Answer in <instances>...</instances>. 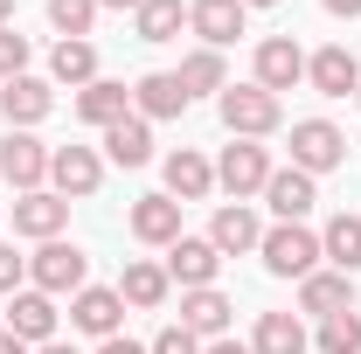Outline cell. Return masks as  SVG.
<instances>
[{
  "label": "cell",
  "instance_id": "1",
  "mask_svg": "<svg viewBox=\"0 0 361 354\" xmlns=\"http://www.w3.org/2000/svg\"><path fill=\"white\" fill-rule=\"evenodd\" d=\"M216 111H223L229 139H264V133L285 126V104H278L264 84H229L223 97H216Z\"/></svg>",
  "mask_w": 361,
  "mask_h": 354
},
{
  "label": "cell",
  "instance_id": "2",
  "mask_svg": "<svg viewBox=\"0 0 361 354\" xmlns=\"http://www.w3.org/2000/svg\"><path fill=\"white\" fill-rule=\"evenodd\" d=\"M28 285H35V292H49V299H63V292L77 299V292L90 285V257L77 250V243H63V236H49L42 250L28 257Z\"/></svg>",
  "mask_w": 361,
  "mask_h": 354
},
{
  "label": "cell",
  "instance_id": "3",
  "mask_svg": "<svg viewBox=\"0 0 361 354\" xmlns=\"http://www.w3.org/2000/svg\"><path fill=\"white\" fill-rule=\"evenodd\" d=\"M257 257H264L271 278H313L319 271V236L306 229V222H278V229H264Z\"/></svg>",
  "mask_w": 361,
  "mask_h": 354
},
{
  "label": "cell",
  "instance_id": "4",
  "mask_svg": "<svg viewBox=\"0 0 361 354\" xmlns=\"http://www.w3.org/2000/svg\"><path fill=\"white\" fill-rule=\"evenodd\" d=\"M341 160H348V133H341L334 118H299V126H292V167H299V174L319 181V174H334Z\"/></svg>",
  "mask_w": 361,
  "mask_h": 354
},
{
  "label": "cell",
  "instance_id": "5",
  "mask_svg": "<svg viewBox=\"0 0 361 354\" xmlns=\"http://www.w3.org/2000/svg\"><path fill=\"white\" fill-rule=\"evenodd\" d=\"M264 181H271V153L257 139H229L223 160H216V188L229 202H250V195H264Z\"/></svg>",
  "mask_w": 361,
  "mask_h": 354
},
{
  "label": "cell",
  "instance_id": "6",
  "mask_svg": "<svg viewBox=\"0 0 361 354\" xmlns=\"http://www.w3.org/2000/svg\"><path fill=\"white\" fill-rule=\"evenodd\" d=\"M49 188H56L63 202H90V195L104 188V160H97L90 146H56V153H49Z\"/></svg>",
  "mask_w": 361,
  "mask_h": 354
},
{
  "label": "cell",
  "instance_id": "7",
  "mask_svg": "<svg viewBox=\"0 0 361 354\" xmlns=\"http://www.w3.org/2000/svg\"><path fill=\"white\" fill-rule=\"evenodd\" d=\"M49 153H56V146H42L35 133H7L0 139V181H7L14 195H35L49 181Z\"/></svg>",
  "mask_w": 361,
  "mask_h": 354
},
{
  "label": "cell",
  "instance_id": "8",
  "mask_svg": "<svg viewBox=\"0 0 361 354\" xmlns=\"http://www.w3.org/2000/svg\"><path fill=\"white\" fill-rule=\"evenodd\" d=\"M216 271H223V250H216L209 236H188V229H180L174 243H167V278H174L180 292H202V285H216Z\"/></svg>",
  "mask_w": 361,
  "mask_h": 354
},
{
  "label": "cell",
  "instance_id": "9",
  "mask_svg": "<svg viewBox=\"0 0 361 354\" xmlns=\"http://www.w3.org/2000/svg\"><path fill=\"white\" fill-rule=\"evenodd\" d=\"M56 319H63L56 299L35 292V285H21V292L7 299V334H14V341H28V348H49V341H56Z\"/></svg>",
  "mask_w": 361,
  "mask_h": 354
},
{
  "label": "cell",
  "instance_id": "10",
  "mask_svg": "<svg viewBox=\"0 0 361 354\" xmlns=\"http://www.w3.org/2000/svg\"><path fill=\"white\" fill-rule=\"evenodd\" d=\"M118 319H126L118 285H84V292L70 299V326H77V334H90V341H111V334H118Z\"/></svg>",
  "mask_w": 361,
  "mask_h": 354
},
{
  "label": "cell",
  "instance_id": "11",
  "mask_svg": "<svg viewBox=\"0 0 361 354\" xmlns=\"http://www.w3.org/2000/svg\"><path fill=\"white\" fill-rule=\"evenodd\" d=\"M313 202H319V181H313V174H299V167H271L264 209H271L278 222H306V216H313Z\"/></svg>",
  "mask_w": 361,
  "mask_h": 354
},
{
  "label": "cell",
  "instance_id": "12",
  "mask_svg": "<svg viewBox=\"0 0 361 354\" xmlns=\"http://www.w3.org/2000/svg\"><path fill=\"white\" fill-rule=\"evenodd\" d=\"M243 21H250L243 0H188V28L202 35V49H229L243 35Z\"/></svg>",
  "mask_w": 361,
  "mask_h": 354
},
{
  "label": "cell",
  "instance_id": "13",
  "mask_svg": "<svg viewBox=\"0 0 361 354\" xmlns=\"http://www.w3.org/2000/svg\"><path fill=\"white\" fill-rule=\"evenodd\" d=\"M49 111H56V90H49L42 77H7V90H0V118H7L14 133L42 126Z\"/></svg>",
  "mask_w": 361,
  "mask_h": 354
},
{
  "label": "cell",
  "instance_id": "14",
  "mask_svg": "<svg viewBox=\"0 0 361 354\" xmlns=\"http://www.w3.org/2000/svg\"><path fill=\"white\" fill-rule=\"evenodd\" d=\"M63 222H70V202H63L56 188H35V195H21V202H14V236L49 243V236H63Z\"/></svg>",
  "mask_w": 361,
  "mask_h": 354
},
{
  "label": "cell",
  "instance_id": "15",
  "mask_svg": "<svg viewBox=\"0 0 361 354\" xmlns=\"http://www.w3.org/2000/svg\"><path fill=\"white\" fill-rule=\"evenodd\" d=\"M299 77H306V49L292 42V35H264L257 42V84L278 97V90H292Z\"/></svg>",
  "mask_w": 361,
  "mask_h": 354
},
{
  "label": "cell",
  "instance_id": "16",
  "mask_svg": "<svg viewBox=\"0 0 361 354\" xmlns=\"http://www.w3.org/2000/svg\"><path fill=\"white\" fill-rule=\"evenodd\" d=\"M209 243H216L223 257H243V250H257V243H264V222L250 216V202H223L216 222H209Z\"/></svg>",
  "mask_w": 361,
  "mask_h": 354
},
{
  "label": "cell",
  "instance_id": "17",
  "mask_svg": "<svg viewBox=\"0 0 361 354\" xmlns=\"http://www.w3.org/2000/svg\"><path fill=\"white\" fill-rule=\"evenodd\" d=\"M299 312H313V319L355 312V278H348V271H313V278H299Z\"/></svg>",
  "mask_w": 361,
  "mask_h": 354
},
{
  "label": "cell",
  "instance_id": "18",
  "mask_svg": "<svg viewBox=\"0 0 361 354\" xmlns=\"http://www.w3.org/2000/svg\"><path fill=\"white\" fill-rule=\"evenodd\" d=\"M306 84L319 90V97H348V90H361V63L355 49H319V56H306Z\"/></svg>",
  "mask_w": 361,
  "mask_h": 354
},
{
  "label": "cell",
  "instance_id": "19",
  "mask_svg": "<svg viewBox=\"0 0 361 354\" xmlns=\"http://www.w3.org/2000/svg\"><path fill=\"white\" fill-rule=\"evenodd\" d=\"M133 111L146 118V126H153V118H180V111H188L180 77H174V70H146V77L133 84Z\"/></svg>",
  "mask_w": 361,
  "mask_h": 354
},
{
  "label": "cell",
  "instance_id": "20",
  "mask_svg": "<svg viewBox=\"0 0 361 354\" xmlns=\"http://www.w3.org/2000/svg\"><path fill=\"white\" fill-rule=\"evenodd\" d=\"M229 299L216 292V285H202V292H180V326L195 334V341H223L229 334Z\"/></svg>",
  "mask_w": 361,
  "mask_h": 354
},
{
  "label": "cell",
  "instance_id": "21",
  "mask_svg": "<svg viewBox=\"0 0 361 354\" xmlns=\"http://www.w3.org/2000/svg\"><path fill=\"white\" fill-rule=\"evenodd\" d=\"M133 236L153 243V250H167V243L180 236V202L174 195H139L133 202Z\"/></svg>",
  "mask_w": 361,
  "mask_h": 354
},
{
  "label": "cell",
  "instance_id": "22",
  "mask_svg": "<svg viewBox=\"0 0 361 354\" xmlns=\"http://www.w3.org/2000/svg\"><path fill=\"white\" fill-rule=\"evenodd\" d=\"M209 188H216V160H202L195 146H180V153H167V195H174L180 209H188V202H202Z\"/></svg>",
  "mask_w": 361,
  "mask_h": 354
},
{
  "label": "cell",
  "instance_id": "23",
  "mask_svg": "<svg viewBox=\"0 0 361 354\" xmlns=\"http://www.w3.org/2000/svg\"><path fill=\"white\" fill-rule=\"evenodd\" d=\"M313 334L299 312H257V334H250V354H306Z\"/></svg>",
  "mask_w": 361,
  "mask_h": 354
},
{
  "label": "cell",
  "instance_id": "24",
  "mask_svg": "<svg viewBox=\"0 0 361 354\" xmlns=\"http://www.w3.org/2000/svg\"><path fill=\"white\" fill-rule=\"evenodd\" d=\"M104 160H111V167H146V160H153V126H146L139 111H126L118 126H104Z\"/></svg>",
  "mask_w": 361,
  "mask_h": 354
},
{
  "label": "cell",
  "instance_id": "25",
  "mask_svg": "<svg viewBox=\"0 0 361 354\" xmlns=\"http://www.w3.org/2000/svg\"><path fill=\"white\" fill-rule=\"evenodd\" d=\"M167 292H174V278H167V264H153V257H133L126 264V278H118V299L139 312H153V306H167Z\"/></svg>",
  "mask_w": 361,
  "mask_h": 354
},
{
  "label": "cell",
  "instance_id": "26",
  "mask_svg": "<svg viewBox=\"0 0 361 354\" xmlns=\"http://www.w3.org/2000/svg\"><path fill=\"white\" fill-rule=\"evenodd\" d=\"M126 111H133V90L111 84V77H97V84L77 90V118H84V126H97V133H104V126H118Z\"/></svg>",
  "mask_w": 361,
  "mask_h": 354
},
{
  "label": "cell",
  "instance_id": "27",
  "mask_svg": "<svg viewBox=\"0 0 361 354\" xmlns=\"http://www.w3.org/2000/svg\"><path fill=\"white\" fill-rule=\"evenodd\" d=\"M319 257H326L334 271H348V278H355V271H361V216L341 209V216L326 222V229H319Z\"/></svg>",
  "mask_w": 361,
  "mask_h": 354
},
{
  "label": "cell",
  "instance_id": "28",
  "mask_svg": "<svg viewBox=\"0 0 361 354\" xmlns=\"http://www.w3.org/2000/svg\"><path fill=\"white\" fill-rule=\"evenodd\" d=\"M133 28H139V42H174L188 28V0H139Z\"/></svg>",
  "mask_w": 361,
  "mask_h": 354
},
{
  "label": "cell",
  "instance_id": "29",
  "mask_svg": "<svg viewBox=\"0 0 361 354\" xmlns=\"http://www.w3.org/2000/svg\"><path fill=\"white\" fill-rule=\"evenodd\" d=\"M180 90H188V97H202V90H216V97H223L229 90V70H223V49H195V56H180Z\"/></svg>",
  "mask_w": 361,
  "mask_h": 354
},
{
  "label": "cell",
  "instance_id": "30",
  "mask_svg": "<svg viewBox=\"0 0 361 354\" xmlns=\"http://www.w3.org/2000/svg\"><path fill=\"white\" fill-rule=\"evenodd\" d=\"M49 77H56V84H70V90L97 84V49H90V42H56V56H49Z\"/></svg>",
  "mask_w": 361,
  "mask_h": 354
},
{
  "label": "cell",
  "instance_id": "31",
  "mask_svg": "<svg viewBox=\"0 0 361 354\" xmlns=\"http://www.w3.org/2000/svg\"><path fill=\"white\" fill-rule=\"evenodd\" d=\"M49 28H56L63 42H90V28H97V0H49Z\"/></svg>",
  "mask_w": 361,
  "mask_h": 354
},
{
  "label": "cell",
  "instance_id": "32",
  "mask_svg": "<svg viewBox=\"0 0 361 354\" xmlns=\"http://www.w3.org/2000/svg\"><path fill=\"white\" fill-rule=\"evenodd\" d=\"M319 354H361V312H334V319H319Z\"/></svg>",
  "mask_w": 361,
  "mask_h": 354
},
{
  "label": "cell",
  "instance_id": "33",
  "mask_svg": "<svg viewBox=\"0 0 361 354\" xmlns=\"http://www.w3.org/2000/svg\"><path fill=\"white\" fill-rule=\"evenodd\" d=\"M7 77H28V35H21L14 21L0 28V84H7Z\"/></svg>",
  "mask_w": 361,
  "mask_h": 354
},
{
  "label": "cell",
  "instance_id": "34",
  "mask_svg": "<svg viewBox=\"0 0 361 354\" xmlns=\"http://www.w3.org/2000/svg\"><path fill=\"white\" fill-rule=\"evenodd\" d=\"M146 354H202V341H195L188 326H160V334H153V348H146Z\"/></svg>",
  "mask_w": 361,
  "mask_h": 354
},
{
  "label": "cell",
  "instance_id": "35",
  "mask_svg": "<svg viewBox=\"0 0 361 354\" xmlns=\"http://www.w3.org/2000/svg\"><path fill=\"white\" fill-rule=\"evenodd\" d=\"M21 285H28V257H14V243H0V292L14 299Z\"/></svg>",
  "mask_w": 361,
  "mask_h": 354
},
{
  "label": "cell",
  "instance_id": "36",
  "mask_svg": "<svg viewBox=\"0 0 361 354\" xmlns=\"http://www.w3.org/2000/svg\"><path fill=\"white\" fill-rule=\"evenodd\" d=\"M97 354H146L139 341H126V334H111V341H97Z\"/></svg>",
  "mask_w": 361,
  "mask_h": 354
},
{
  "label": "cell",
  "instance_id": "37",
  "mask_svg": "<svg viewBox=\"0 0 361 354\" xmlns=\"http://www.w3.org/2000/svg\"><path fill=\"white\" fill-rule=\"evenodd\" d=\"M319 7H326L334 21H355V14H361V0H319Z\"/></svg>",
  "mask_w": 361,
  "mask_h": 354
},
{
  "label": "cell",
  "instance_id": "38",
  "mask_svg": "<svg viewBox=\"0 0 361 354\" xmlns=\"http://www.w3.org/2000/svg\"><path fill=\"white\" fill-rule=\"evenodd\" d=\"M202 354H250V341H229V334H223V341H209Z\"/></svg>",
  "mask_w": 361,
  "mask_h": 354
},
{
  "label": "cell",
  "instance_id": "39",
  "mask_svg": "<svg viewBox=\"0 0 361 354\" xmlns=\"http://www.w3.org/2000/svg\"><path fill=\"white\" fill-rule=\"evenodd\" d=\"M0 354H35V348H28V341H14V334L0 326Z\"/></svg>",
  "mask_w": 361,
  "mask_h": 354
},
{
  "label": "cell",
  "instance_id": "40",
  "mask_svg": "<svg viewBox=\"0 0 361 354\" xmlns=\"http://www.w3.org/2000/svg\"><path fill=\"white\" fill-rule=\"evenodd\" d=\"M35 354H77V348H70V341H49V348H35Z\"/></svg>",
  "mask_w": 361,
  "mask_h": 354
},
{
  "label": "cell",
  "instance_id": "41",
  "mask_svg": "<svg viewBox=\"0 0 361 354\" xmlns=\"http://www.w3.org/2000/svg\"><path fill=\"white\" fill-rule=\"evenodd\" d=\"M97 7H118V14H126V7H133V14H139V0H97Z\"/></svg>",
  "mask_w": 361,
  "mask_h": 354
},
{
  "label": "cell",
  "instance_id": "42",
  "mask_svg": "<svg viewBox=\"0 0 361 354\" xmlns=\"http://www.w3.org/2000/svg\"><path fill=\"white\" fill-rule=\"evenodd\" d=\"M7 21H14V0H0V28H7Z\"/></svg>",
  "mask_w": 361,
  "mask_h": 354
},
{
  "label": "cell",
  "instance_id": "43",
  "mask_svg": "<svg viewBox=\"0 0 361 354\" xmlns=\"http://www.w3.org/2000/svg\"><path fill=\"white\" fill-rule=\"evenodd\" d=\"M243 7H278V0H243Z\"/></svg>",
  "mask_w": 361,
  "mask_h": 354
},
{
  "label": "cell",
  "instance_id": "44",
  "mask_svg": "<svg viewBox=\"0 0 361 354\" xmlns=\"http://www.w3.org/2000/svg\"><path fill=\"white\" fill-rule=\"evenodd\" d=\"M355 104H361V90H355Z\"/></svg>",
  "mask_w": 361,
  "mask_h": 354
}]
</instances>
